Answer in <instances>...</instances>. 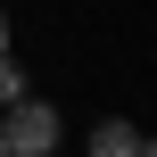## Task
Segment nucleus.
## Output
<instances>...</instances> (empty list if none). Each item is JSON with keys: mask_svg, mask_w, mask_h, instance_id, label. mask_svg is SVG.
<instances>
[{"mask_svg": "<svg viewBox=\"0 0 157 157\" xmlns=\"http://www.w3.org/2000/svg\"><path fill=\"white\" fill-rule=\"evenodd\" d=\"M0 99H25V75H17L8 58H0Z\"/></svg>", "mask_w": 157, "mask_h": 157, "instance_id": "obj_3", "label": "nucleus"}, {"mask_svg": "<svg viewBox=\"0 0 157 157\" xmlns=\"http://www.w3.org/2000/svg\"><path fill=\"white\" fill-rule=\"evenodd\" d=\"M0 157H8V149H0Z\"/></svg>", "mask_w": 157, "mask_h": 157, "instance_id": "obj_6", "label": "nucleus"}, {"mask_svg": "<svg viewBox=\"0 0 157 157\" xmlns=\"http://www.w3.org/2000/svg\"><path fill=\"white\" fill-rule=\"evenodd\" d=\"M132 149H141V132H132L124 116H108V124L91 132V157H132Z\"/></svg>", "mask_w": 157, "mask_h": 157, "instance_id": "obj_2", "label": "nucleus"}, {"mask_svg": "<svg viewBox=\"0 0 157 157\" xmlns=\"http://www.w3.org/2000/svg\"><path fill=\"white\" fill-rule=\"evenodd\" d=\"M0 58H8V8H0Z\"/></svg>", "mask_w": 157, "mask_h": 157, "instance_id": "obj_4", "label": "nucleus"}, {"mask_svg": "<svg viewBox=\"0 0 157 157\" xmlns=\"http://www.w3.org/2000/svg\"><path fill=\"white\" fill-rule=\"evenodd\" d=\"M132 157H157V141H141V149H132Z\"/></svg>", "mask_w": 157, "mask_h": 157, "instance_id": "obj_5", "label": "nucleus"}, {"mask_svg": "<svg viewBox=\"0 0 157 157\" xmlns=\"http://www.w3.org/2000/svg\"><path fill=\"white\" fill-rule=\"evenodd\" d=\"M58 132H66V124H58L50 99H8V116H0V149L8 157H50Z\"/></svg>", "mask_w": 157, "mask_h": 157, "instance_id": "obj_1", "label": "nucleus"}]
</instances>
